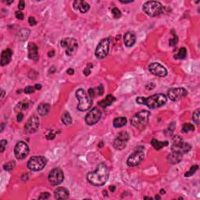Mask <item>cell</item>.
Returning <instances> with one entry per match:
<instances>
[{
    "mask_svg": "<svg viewBox=\"0 0 200 200\" xmlns=\"http://www.w3.org/2000/svg\"><path fill=\"white\" fill-rule=\"evenodd\" d=\"M110 172L105 164H100L96 170L93 172H89L87 174V180L91 184L94 186H102L108 181Z\"/></svg>",
    "mask_w": 200,
    "mask_h": 200,
    "instance_id": "obj_1",
    "label": "cell"
},
{
    "mask_svg": "<svg viewBox=\"0 0 200 200\" xmlns=\"http://www.w3.org/2000/svg\"><path fill=\"white\" fill-rule=\"evenodd\" d=\"M167 96L164 94L158 93L147 98L143 97V105H146L149 109L154 110L163 107L167 102Z\"/></svg>",
    "mask_w": 200,
    "mask_h": 200,
    "instance_id": "obj_2",
    "label": "cell"
},
{
    "mask_svg": "<svg viewBox=\"0 0 200 200\" xmlns=\"http://www.w3.org/2000/svg\"><path fill=\"white\" fill-rule=\"evenodd\" d=\"M75 95H76V98H78V102H79L78 107H77L79 111H86L91 108V107L92 106V98L89 96L88 94H87V92L84 89H78Z\"/></svg>",
    "mask_w": 200,
    "mask_h": 200,
    "instance_id": "obj_3",
    "label": "cell"
},
{
    "mask_svg": "<svg viewBox=\"0 0 200 200\" xmlns=\"http://www.w3.org/2000/svg\"><path fill=\"white\" fill-rule=\"evenodd\" d=\"M142 10L145 14L149 17H156L164 12V7L157 1H149L144 3Z\"/></svg>",
    "mask_w": 200,
    "mask_h": 200,
    "instance_id": "obj_4",
    "label": "cell"
},
{
    "mask_svg": "<svg viewBox=\"0 0 200 200\" xmlns=\"http://www.w3.org/2000/svg\"><path fill=\"white\" fill-rule=\"evenodd\" d=\"M150 117V113L147 110H142L139 113H136L135 116L132 117L131 123L134 127L137 128L142 129L147 125L149 122V118Z\"/></svg>",
    "mask_w": 200,
    "mask_h": 200,
    "instance_id": "obj_5",
    "label": "cell"
},
{
    "mask_svg": "<svg viewBox=\"0 0 200 200\" xmlns=\"http://www.w3.org/2000/svg\"><path fill=\"white\" fill-rule=\"evenodd\" d=\"M191 145L187 142L183 141L182 138L178 135H176L173 138V144L171 146V150L174 152L183 155L190 151Z\"/></svg>",
    "mask_w": 200,
    "mask_h": 200,
    "instance_id": "obj_6",
    "label": "cell"
},
{
    "mask_svg": "<svg viewBox=\"0 0 200 200\" xmlns=\"http://www.w3.org/2000/svg\"><path fill=\"white\" fill-rule=\"evenodd\" d=\"M47 164V160L41 156H33L27 162V168L32 171L41 170Z\"/></svg>",
    "mask_w": 200,
    "mask_h": 200,
    "instance_id": "obj_7",
    "label": "cell"
},
{
    "mask_svg": "<svg viewBox=\"0 0 200 200\" xmlns=\"http://www.w3.org/2000/svg\"><path fill=\"white\" fill-rule=\"evenodd\" d=\"M60 45L66 49V54L70 56H73L78 50V43L74 38H65L60 41Z\"/></svg>",
    "mask_w": 200,
    "mask_h": 200,
    "instance_id": "obj_8",
    "label": "cell"
},
{
    "mask_svg": "<svg viewBox=\"0 0 200 200\" xmlns=\"http://www.w3.org/2000/svg\"><path fill=\"white\" fill-rule=\"evenodd\" d=\"M109 49H110V39L104 38L101 40L95 49V56L99 60L104 59L108 55Z\"/></svg>",
    "mask_w": 200,
    "mask_h": 200,
    "instance_id": "obj_9",
    "label": "cell"
},
{
    "mask_svg": "<svg viewBox=\"0 0 200 200\" xmlns=\"http://www.w3.org/2000/svg\"><path fill=\"white\" fill-rule=\"evenodd\" d=\"M49 183L53 186L58 185V184H61L64 179V174L63 170H61L60 167H56L53 168V170L50 171L49 174V177H48Z\"/></svg>",
    "mask_w": 200,
    "mask_h": 200,
    "instance_id": "obj_10",
    "label": "cell"
},
{
    "mask_svg": "<svg viewBox=\"0 0 200 200\" xmlns=\"http://www.w3.org/2000/svg\"><path fill=\"white\" fill-rule=\"evenodd\" d=\"M14 153L17 160L25 159L29 154V147L27 143L23 141H18L14 148Z\"/></svg>",
    "mask_w": 200,
    "mask_h": 200,
    "instance_id": "obj_11",
    "label": "cell"
},
{
    "mask_svg": "<svg viewBox=\"0 0 200 200\" xmlns=\"http://www.w3.org/2000/svg\"><path fill=\"white\" fill-rule=\"evenodd\" d=\"M145 158V153L142 150L140 149H137L135 153L130 155L128 159L127 160V164L129 167H136V166L139 165L141 162L143 161Z\"/></svg>",
    "mask_w": 200,
    "mask_h": 200,
    "instance_id": "obj_12",
    "label": "cell"
},
{
    "mask_svg": "<svg viewBox=\"0 0 200 200\" xmlns=\"http://www.w3.org/2000/svg\"><path fill=\"white\" fill-rule=\"evenodd\" d=\"M188 95V91L184 88H172L167 92V96L172 101H178Z\"/></svg>",
    "mask_w": 200,
    "mask_h": 200,
    "instance_id": "obj_13",
    "label": "cell"
},
{
    "mask_svg": "<svg viewBox=\"0 0 200 200\" xmlns=\"http://www.w3.org/2000/svg\"><path fill=\"white\" fill-rule=\"evenodd\" d=\"M129 138H130V136H129L127 132H121L113 141V147L117 150H122L126 147V144L128 141Z\"/></svg>",
    "mask_w": 200,
    "mask_h": 200,
    "instance_id": "obj_14",
    "label": "cell"
},
{
    "mask_svg": "<svg viewBox=\"0 0 200 200\" xmlns=\"http://www.w3.org/2000/svg\"><path fill=\"white\" fill-rule=\"evenodd\" d=\"M102 117V113L98 107L92 109L85 116V123L88 125H93L100 121Z\"/></svg>",
    "mask_w": 200,
    "mask_h": 200,
    "instance_id": "obj_15",
    "label": "cell"
},
{
    "mask_svg": "<svg viewBox=\"0 0 200 200\" xmlns=\"http://www.w3.org/2000/svg\"><path fill=\"white\" fill-rule=\"evenodd\" d=\"M149 70L150 73L156 77L164 78L167 75V70L163 65L159 63H153L149 66Z\"/></svg>",
    "mask_w": 200,
    "mask_h": 200,
    "instance_id": "obj_16",
    "label": "cell"
},
{
    "mask_svg": "<svg viewBox=\"0 0 200 200\" xmlns=\"http://www.w3.org/2000/svg\"><path fill=\"white\" fill-rule=\"evenodd\" d=\"M39 127V120L36 116H31L24 126L26 133L31 134L36 131Z\"/></svg>",
    "mask_w": 200,
    "mask_h": 200,
    "instance_id": "obj_17",
    "label": "cell"
},
{
    "mask_svg": "<svg viewBox=\"0 0 200 200\" xmlns=\"http://www.w3.org/2000/svg\"><path fill=\"white\" fill-rule=\"evenodd\" d=\"M28 50V57L35 61L38 60V46L34 42H30L27 46Z\"/></svg>",
    "mask_w": 200,
    "mask_h": 200,
    "instance_id": "obj_18",
    "label": "cell"
},
{
    "mask_svg": "<svg viewBox=\"0 0 200 200\" xmlns=\"http://www.w3.org/2000/svg\"><path fill=\"white\" fill-rule=\"evenodd\" d=\"M73 7L74 10H79L81 13H84L88 12L90 9V6L88 3H87L82 0H77L73 2Z\"/></svg>",
    "mask_w": 200,
    "mask_h": 200,
    "instance_id": "obj_19",
    "label": "cell"
},
{
    "mask_svg": "<svg viewBox=\"0 0 200 200\" xmlns=\"http://www.w3.org/2000/svg\"><path fill=\"white\" fill-rule=\"evenodd\" d=\"M124 44L127 47H131L136 41V35L133 31H127L124 35Z\"/></svg>",
    "mask_w": 200,
    "mask_h": 200,
    "instance_id": "obj_20",
    "label": "cell"
},
{
    "mask_svg": "<svg viewBox=\"0 0 200 200\" xmlns=\"http://www.w3.org/2000/svg\"><path fill=\"white\" fill-rule=\"evenodd\" d=\"M70 192L66 188L60 187L55 190L54 196L56 199H67L69 198Z\"/></svg>",
    "mask_w": 200,
    "mask_h": 200,
    "instance_id": "obj_21",
    "label": "cell"
},
{
    "mask_svg": "<svg viewBox=\"0 0 200 200\" xmlns=\"http://www.w3.org/2000/svg\"><path fill=\"white\" fill-rule=\"evenodd\" d=\"M13 52L10 49H7L3 50L1 55V66H5L11 61Z\"/></svg>",
    "mask_w": 200,
    "mask_h": 200,
    "instance_id": "obj_22",
    "label": "cell"
},
{
    "mask_svg": "<svg viewBox=\"0 0 200 200\" xmlns=\"http://www.w3.org/2000/svg\"><path fill=\"white\" fill-rule=\"evenodd\" d=\"M181 160H182V155L177 153V152L172 151V153L167 156V160L171 164H179Z\"/></svg>",
    "mask_w": 200,
    "mask_h": 200,
    "instance_id": "obj_23",
    "label": "cell"
},
{
    "mask_svg": "<svg viewBox=\"0 0 200 200\" xmlns=\"http://www.w3.org/2000/svg\"><path fill=\"white\" fill-rule=\"evenodd\" d=\"M115 97H113L112 95H107V97L105 98H103L102 100H101L100 102H98V105L102 108H106V107H109V106L112 105L113 102H115Z\"/></svg>",
    "mask_w": 200,
    "mask_h": 200,
    "instance_id": "obj_24",
    "label": "cell"
},
{
    "mask_svg": "<svg viewBox=\"0 0 200 200\" xmlns=\"http://www.w3.org/2000/svg\"><path fill=\"white\" fill-rule=\"evenodd\" d=\"M98 94V95H102L104 93V88L102 86V84H100L99 86L96 88H91L88 89V94L89 96L91 98H94V97L96 96L95 94Z\"/></svg>",
    "mask_w": 200,
    "mask_h": 200,
    "instance_id": "obj_25",
    "label": "cell"
},
{
    "mask_svg": "<svg viewBox=\"0 0 200 200\" xmlns=\"http://www.w3.org/2000/svg\"><path fill=\"white\" fill-rule=\"evenodd\" d=\"M37 110H38V113L39 115L42 117L46 116L50 111V105L45 103V102H42V103L39 104Z\"/></svg>",
    "mask_w": 200,
    "mask_h": 200,
    "instance_id": "obj_26",
    "label": "cell"
},
{
    "mask_svg": "<svg viewBox=\"0 0 200 200\" xmlns=\"http://www.w3.org/2000/svg\"><path fill=\"white\" fill-rule=\"evenodd\" d=\"M29 107V102L27 99H24L22 101L17 104V106L15 107V112L17 113H21L23 110H25L28 108Z\"/></svg>",
    "mask_w": 200,
    "mask_h": 200,
    "instance_id": "obj_27",
    "label": "cell"
},
{
    "mask_svg": "<svg viewBox=\"0 0 200 200\" xmlns=\"http://www.w3.org/2000/svg\"><path fill=\"white\" fill-rule=\"evenodd\" d=\"M151 145H153V147L155 149H156V150H160V149H161L162 148L167 146V145H168V141H158V140L153 138L151 141Z\"/></svg>",
    "mask_w": 200,
    "mask_h": 200,
    "instance_id": "obj_28",
    "label": "cell"
},
{
    "mask_svg": "<svg viewBox=\"0 0 200 200\" xmlns=\"http://www.w3.org/2000/svg\"><path fill=\"white\" fill-rule=\"evenodd\" d=\"M127 121L126 117H117L113 120V126L115 127H117V128H118V127H121L127 124Z\"/></svg>",
    "mask_w": 200,
    "mask_h": 200,
    "instance_id": "obj_29",
    "label": "cell"
},
{
    "mask_svg": "<svg viewBox=\"0 0 200 200\" xmlns=\"http://www.w3.org/2000/svg\"><path fill=\"white\" fill-rule=\"evenodd\" d=\"M30 35V30L27 28L21 29L18 33V38L21 41H24L28 38V36Z\"/></svg>",
    "mask_w": 200,
    "mask_h": 200,
    "instance_id": "obj_30",
    "label": "cell"
},
{
    "mask_svg": "<svg viewBox=\"0 0 200 200\" xmlns=\"http://www.w3.org/2000/svg\"><path fill=\"white\" fill-rule=\"evenodd\" d=\"M62 121L65 125H70L72 124V117L68 112H65L62 116Z\"/></svg>",
    "mask_w": 200,
    "mask_h": 200,
    "instance_id": "obj_31",
    "label": "cell"
},
{
    "mask_svg": "<svg viewBox=\"0 0 200 200\" xmlns=\"http://www.w3.org/2000/svg\"><path fill=\"white\" fill-rule=\"evenodd\" d=\"M186 56H187V50H186L185 48L182 47L179 49L178 54L175 55L174 58L176 60H182L184 59L186 57Z\"/></svg>",
    "mask_w": 200,
    "mask_h": 200,
    "instance_id": "obj_32",
    "label": "cell"
},
{
    "mask_svg": "<svg viewBox=\"0 0 200 200\" xmlns=\"http://www.w3.org/2000/svg\"><path fill=\"white\" fill-rule=\"evenodd\" d=\"M182 131L184 133H186V132L188 131H192L195 130V127L194 125H192V124H184L182 126Z\"/></svg>",
    "mask_w": 200,
    "mask_h": 200,
    "instance_id": "obj_33",
    "label": "cell"
},
{
    "mask_svg": "<svg viewBox=\"0 0 200 200\" xmlns=\"http://www.w3.org/2000/svg\"><path fill=\"white\" fill-rule=\"evenodd\" d=\"M199 113H200V110L199 109H198V110H196L195 112H194L193 115H192V120H193L194 123H195L196 124H199V122H200Z\"/></svg>",
    "mask_w": 200,
    "mask_h": 200,
    "instance_id": "obj_34",
    "label": "cell"
},
{
    "mask_svg": "<svg viewBox=\"0 0 200 200\" xmlns=\"http://www.w3.org/2000/svg\"><path fill=\"white\" fill-rule=\"evenodd\" d=\"M198 167L197 165L192 166V167L190 168V170H189V171L186 172V173L184 174V177H185V178H188V177L192 176V175L196 172V170H198Z\"/></svg>",
    "mask_w": 200,
    "mask_h": 200,
    "instance_id": "obj_35",
    "label": "cell"
},
{
    "mask_svg": "<svg viewBox=\"0 0 200 200\" xmlns=\"http://www.w3.org/2000/svg\"><path fill=\"white\" fill-rule=\"evenodd\" d=\"M15 165H16V164H15L14 161H10V162L7 163L6 164H4V165H3V169L5 170H7V171H9V170H13V169L15 167Z\"/></svg>",
    "mask_w": 200,
    "mask_h": 200,
    "instance_id": "obj_36",
    "label": "cell"
},
{
    "mask_svg": "<svg viewBox=\"0 0 200 200\" xmlns=\"http://www.w3.org/2000/svg\"><path fill=\"white\" fill-rule=\"evenodd\" d=\"M112 14H113V17H114L115 19H119L121 17V12L119 9L117 8V7H114V8H113V10H112Z\"/></svg>",
    "mask_w": 200,
    "mask_h": 200,
    "instance_id": "obj_37",
    "label": "cell"
},
{
    "mask_svg": "<svg viewBox=\"0 0 200 200\" xmlns=\"http://www.w3.org/2000/svg\"><path fill=\"white\" fill-rule=\"evenodd\" d=\"M172 35H173V38L170 39V45L171 46H174L176 45L177 43H178V36L176 35V34H174V32H172Z\"/></svg>",
    "mask_w": 200,
    "mask_h": 200,
    "instance_id": "obj_38",
    "label": "cell"
},
{
    "mask_svg": "<svg viewBox=\"0 0 200 200\" xmlns=\"http://www.w3.org/2000/svg\"><path fill=\"white\" fill-rule=\"evenodd\" d=\"M7 145V140H1V141H0V151L2 153V152L5 150Z\"/></svg>",
    "mask_w": 200,
    "mask_h": 200,
    "instance_id": "obj_39",
    "label": "cell"
},
{
    "mask_svg": "<svg viewBox=\"0 0 200 200\" xmlns=\"http://www.w3.org/2000/svg\"><path fill=\"white\" fill-rule=\"evenodd\" d=\"M35 88L33 86H27V87H26L25 89H24V92H25L26 94H31L35 92Z\"/></svg>",
    "mask_w": 200,
    "mask_h": 200,
    "instance_id": "obj_40",
    "label": "cell"
},
{
    "mask_svg": "<svg viewBox=\"0 0 200 200\" xmlns=\"http://www.w3.org/2000/svg\"><path fill=\"white\" fill-rule=\"evenodd\" d=\"M49 197H50V194H49V192H43V193H41V195H40L38 198H39V199H47Z\"/></svg>",
    "mask_w": 200,
    "mask_h": 200,
    "instance_id": "obj_41",
    "label": "cell"
},
{
    "mask_svg": "<svg viewBox=\"0 0 200 200\" xmlns=\"http://www.w3.org/2000/svg\"><path fill=\"white\" fill-rule=\"evenodd\" d=\"M28 23L31 26H35V25H36L37 21H35V17H29V19H28Z\"/></svg>",
    "mask_w": 200,
    "mask_h": 200,
    "instance_id": "obj_42",
    "label": "cell"
},
{
    "mask_svg": "<svg viewBox=\"0 0 200 200\" xmlns=\"http://www.w3.org/2000/svg\"><path fill=\"white\" fill-rule=\"evenodd\" d=\"M15 16H16V17L19 20L24 19V14H23V13H21V11H17L16 13H15Z\"/></svg>",
    "mask_w": 200,
    "mask_h": 200,
    "instance_id": "obj_43",
    "label": "cell"
},
{
    "mask_svg": "<svg viewBox=\"0 0 200 200\" xmlns=\"http://www.w3.org/2000/svg\"><path fill=\"white\" fill-rule=\"evenodd\" d=\"M24 7H25V3H24V1H23V0L20 1L19 4H18V8H19V10H24Z\"/></svg>",
    "mask_w": 200,
    "mask_h": 200,
    "instance_id": "obj_44",
    "label": "cell"
},
{
    "mask_svg": "<svg viewBox=\"0 0 200 200\" xmlns=\"http://www.w3.org/2000/svg\"><path fill=\"white\" fill-rule=\"evenodd\" d=\"M90 74H91V69L89 68V67H86V68L84 70V74L85 75V76H88Z\"/></svg>",
    "mask_w": 200,
    "mask_h": 200,
    "instance_id": "obj_45",
    "label": "cell"
},
{
    "mask_svg": "<svg viewBox=\"0 0 200 200\" xmlns=\"http://www.w3.org/2000/svg\"><path fill=\"white\" fill-rule=\"evenodd\" d=\"M23 118H24V114L21 113H18L17 117V119L18 122H21V121H22Z\"/></svg>",
    "mask_w": 200,
    "mask_h": 200,
    "instance_id": "obj_46",
    "label": "cell"
},
{
    "mask_svg": "<svg viewBox=\"0 0 200 200\" xmlns=\"http://www.w3.org/2000/svg\"><path fill=\"white\" fill-rule=\"evenodd\" d=\"M67 73L69 75H73L74 73V70L73 68H69L68 70H67Z\"/></svg>",
    "mask_w": 200,
    "mask_h": 200,
    "instance_id": "obj_47",
    "label": "cell"
},
{
    "mask_svg": "<svg viewBox=\"0 0 200 200\" xmlns=\"http://www.w3.org/2000/svg\"><path fill=\"white\" fill-rule=\"evenodd\" d=\"M54 54H55V52H54V50H51V51L50 52H49V53H48V56H49V57H53V56H54Z\"/></svg>",
    "mask_w": 200,
    "mask_h": 200,
    "instance_id": "obj_48",
    "label": "cell"
},
{
    "mask_svg": "<svg viewBox=\"0 0 200 200\" xmlns=\"http://www.w3.org/2000/svg\"><path fill=\"white\" fill-rule=\"evenodd\" d=\"M35 88L36 89V90H40V89L41 88V84H35Z\"/></svg>",
    "mask_w": 200,
    "mask_h": 200,
    "instance_id": "obj_49",
    "label": "cell"
},
{
    "mask_svg": "<svg viewBox=\"0 0 200 200\" xmlns=\"http://www.w3.org/2000/svg\"><path fill=\"white\" fill-rule=\"evenodd\" d=\"M133 2V1H122V0H121V3H123V4H127V3H131V2Z\"/></svg>",
    "mask_w": 200,
    "mask_h": 200,
    "instance_id": "obj_50",
    "label": "cell"
},
{
    "mask_svg": "<svg viewBox=\"0 0 200 200\" xmlns=\"http://www.w3.org/2000/svg\"><path fill=\"white\" fill-rule=\"evenodd\" d=\"M110 189L111 192H115V190H116V187H115V186H110Z\"/></svg>",
    "mask_w": 200,
    "mask_h": 200,
    "instance_id": "obj_51",
    "label": "cell"
},
{
    "mask_svg": "<svg viewBox=\"0 0 200 200\" xmlns=\"http://www.w3.org/2000/svg\"><path fill=\"white\" fill-rule=\"evenodd\" d=\"M1 93H2V95H1V98H2L4 97V95H5V91L1 90Z\"/></svg>",
    "mask_w": 200,
    "mask_h": 200,
    "instance_id": "obj_52",
    "label": "cell"
},
{
    "mask_svg": "<svg viewBox=\"0 0 200 200\" xmlns=\"http://www.w3.org/2000/svg\"><path fill=\"white\" fill-rule=\"evenodd\" d=\"M165 193H166L165 190H164V189H161V190H160V194H163V195H164V194H165Z\"/></svg>",
    "mask_w": 200,
    "mask_h": 200,
    "instance_id": "obj_53",
    "label": "cell"
},
{
    "mask_svg": "<svg viewBox=\"0 0 200 200\" xmlns=\"http://www.w3.org/2000/svg\"><path fill=\"white\" fill-rule=\"evenodd\" d=\"M3 127H4V124H1V131H2V130H3Z\"/></svg>",
    "mask_w": 200,
    "mask_h": 200,
    "instance_id": "obj_54",
    "label": "cell"
},
{
    "mask_svg": "<svg viewBox=\"0 0 200 200\" xmlns=\"http://www.w3.org/2000/svg\"><path fill=\"white\" fill-rule=\"evenodd\" d=\"M155 198H156V199H160L161 197H160V196H159V195H156V197H155Z\"/></svg>",
    "mask_w": 200,
    "mask_h": 200,
    "instance_id": "obj_55",
    "label": "cell"
},
{
    "mask_svg": "<svg viewBox=\"0 0 200 200\" xmlns=\"http://www.w3.org/2000/svg\"><path fill=\"white\" fill-rule=\"evenodd\" d=\"M144 198H149V199H152L153 198H150V197H144Z\"/></svg>",
    "mask_w": 200,
    "mask_h": 200,
    "instance_id": "obj_56",
    "label": "cell"
},
{
    "mask_svg": "<svg viewBox=\"0 0 200 200\" xmlns=\"http://www.w3.org/2000/svg\"><path fill=\"white\" fill-rule=\"evenodd\" d=\"M13 2V0H12V1H10V2H7V4H10V3H12V2Z\"/></svg>",
    "mask_w": 200,
    "mask_h": 200,
    "instance_id": "obj_57",
    "label": "cell"
}]
</instances>
